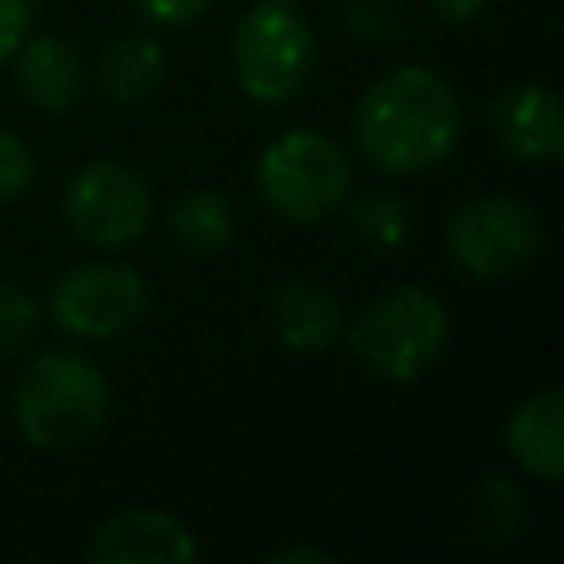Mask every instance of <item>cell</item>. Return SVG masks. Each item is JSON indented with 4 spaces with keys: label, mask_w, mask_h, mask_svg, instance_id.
Instances as JSON below:
<instances>
[{
    "label": "cell",
    "mask_w": 564,
    "mask_h": 564,
    "mask_svg": "<svg viewBox=\"0 0 564 564\" xmlns=\"http://www.w3.org/2000/svg\"><path fill=\"white\" fill-rule=\"evenodd\" d=\"M458 93L432 66H397L379 75L352 110V141L383 176H414L445 163L458 145Z\"/></svg>",
    "instance_id": "6da1fadb"
},
{
    "label": "cell",
    "mask_w": 564,
    "mask_h": 564,
    "mask_svg": "<svg viewBox=\"0 0 564 564\" xmlns=\"http://www.w3.org/2000/svg\"><path fill=\"white\" fill-rule=\"evenodd\" d=\"M110 414L106 375L70 348L35 352L13 383V423L26 445L62 454L101 432Z\"/></svg>",
    "instance_id": "7a4b0ae2"
},
{
    "label": "cell",
    "mask_w": 564,
    "mask_h": 564,
    "mask_svg": "<svg viewBox=\"0 0 564 564\" xmlns=\"http://www.w3.org/2000/svg\"><path fill=\"white\" fill-rule=\"evenodd\" d=\"M449 313L427 286H392L375 295L348 326L352 357L383 383H414L445 348Z\"/></svg>",
    "instance_id": "3957f363"
},
{
    "label": "cell",
    "mask_w": 564,
    "mask_h": 564,
    "mask_svg": "<svg viewBox=\"0 0 564 564\" xmlns=\"http://www.w3.org/2000/svg\"><path fill=\"white\" fill-rule=\"evenodd\" d=\"M234 84L256 106H282L304 93L317 66V35L295 0H256L234 22Z\"/></svg>",
    "instance_id": "277c9868"
},
{
    "label": "cell",
    "mask_w": 564,
    "mask_h": 564,
    "mask_svg": "<svg viewBox=\"0 0 564 564\" xmlns=\"http://www.w3.org/2000/svg\"><path fill=\"white\" fill-rule=\"evenodd\" d=\"M256 189L269 212L291 225H317L348 203L352 163L339 141L317 128L278 132L256 159Z\"/></svg>",
    "instance_id": "5b68a950"
},
{
    "label": "cell",
    "mask_w": 564,
    "mask_h": 564,
    "mask_svg": "<svg viewBox=\"0 0 564 564\" xmlns=\"http://www.w3.org/2000/svg\"><path fill=\"white\" fill-rule=\"evenodd\" d=\"M445 251L463 273L498 282L538 260L542 220L524 198L471 194L445 220Z\"/></svg>",
    "instance_id": "8992f818"
},
{
    "label": "cell",
    "mask_w": 564,
    "mask_h": 564,
    "mask_svg": "<svg viewBox=\"0 0 564 564\" xmlns=\"http://www.w3.org/2000/svg\"><path fill=\"white\" fill-rule=\"evenodd\" d=\"M62 216L70 234L97 251H128L154 216L145 176L119 159H88L62 189Z\"/></svg>",
    "instance_id": "52a82bcc"
},
{
    "label": "cell",
    "mask_w": 564,
    "mask_h": 564,
    "mask_svg": "<svg viewBox=\"0 0 564 564\" xmlns=\"http://www.w3.org/2000/svg\"><path fill=\"white\" fill-rule=\"evenodd\" d=\"M150 308V286L132 264L84 260L70 264L48 291V317L75 339H115L141 326Z\"/></svg>",
    "instance_id": "ba28073f"
},
{
    "label": "cell",
    "mask_w": 564,
    "mask_h": 564,
    "mask_svg": "<svg viewBox=\"0 0 564 564\" xmlns=\"http://www.w3.org/2000/svg\"><path fill=\"white\" fill-rule=\"evenodd\" d=\"M93 564H194L198 542L172 511L128 507L93 529Z\"/></svg>",
    "instance_id": "9c48e42d"
},
{
    "label": "cell",
    "mask_w": 564,
    "mask_h": 564,
    "mask_svg": "<svg viewBox=\"0 0 564 564\" xmlns=\"http://www.w3.org/2000/svg\"><path fill=\"white\" fill-rule=\"evenodd\" d=\"M489 132L520 163H555L564 154L560 97L546 84H511L489 101Z\"/></svg>",
    "instance_id": "30bf717a"
},
{
    "label": "cell",
    "mask_w": 564,
    "mask_h": 564,
    "mask_svg": "<svg viewBox=\"0 0 564 564\" xmlns=\"http://www.w3.org/2000/svg\"><path fill=\"white\" fill-rule=\"evenodd\" d=\"M269 330L286 352H326L344 335V308L322 282L286 278L269 291Z\"/></svg>",
    "instance_id": "8fae6325"
},
{
    "label": "cell",
    "mask_w": 564,
    "mask_h": 564,
    "mask_svg": "<svg viewBox=\"0 0 564 564\" xmlns=\"http://www.w3.org/2000/svg\"><path fill=\"white\" fill-rule=\"evenodd\" d=\"M18 93L44 115H70L84 97V57L57 35H26L13 48Z\"/></svg>",
    "instance_id": "7c38bea8"
},
{
    "label": "cell",
    "mask_w": 564,
    "mask_h": 564,
    "mask_svg": "<svg viewBox=\"0 0 564 564\" xmlns=\"http://www.w3.org/2000/svg\"><path fill=\"white\" fill-rule=\"evenodd\" d=\"M507 454L520 471L533 480H560L564 476V397L555 388H542L524 397L507 419Z\"/></svg>",
    "instance_id": "4fadbf2b"
},
{
    "label": "cell",
    "mask_w": 564,
    "mask_h": 564,
    "mask_svg": "<svg viewBox=\"0 0 564 564\" xmlns=\"http://www.w3.org/2000/svg\"><path fill=\"white\" fill-rule=\"evenodd\" d=\"M167 75V53L154 35H141V31H128V35H115L106 48H101V62H97V79H101V93L115 101V106H141L159 93Z\"/></svg>",
    "instance_id": "5bb4252c"
},
{
    "label": "cell",
    "mask_w": 564,
    "mask_h": 564,
    "mask_svg": "<svg viewBox=\"0 0 564 564\" xmlns=\"http://www.w3.org/2000/svg\"><path fill=\"white\" fill-rule=\"evenodd\" d=\"M167 238L194 256V260H212L220 251H229L234 242V207L225 194L216 189H185L167 203Z\"/></svg>",
    "instance_id": "9a60e30c"
},
{
    "label": "cell",
    "mask_w": 564,
    "mask_h": 564,
    "mask_svg": "<svg viewBox=\"0 0 564 564\" xmlns=\"http://www.w3.org/2000/svg\"><path fill=\"white\" fill-rule=\"evenodd\" d=\"M348 225L361 234L366 247H375V251H401V242L410 238V207L397 194H388V189H370V194H357L352 198Z\"/></svg>",
    "instance_id": "2e32d148"
},
{
    "label": "cell",
    "mask_w": 564,
    "mask_h": 564,
    "mask_svg": "<svg viewBox=\"0 0 564 564\" xmlns=\"http://www.w3.org/2000/svg\"><path fill=\"white\" fill-rule=\"evenodd\" d=\"M344 26L352 40L370 48H392L410 35V4L405 0H348Z\"/></svg>",
    "instance_id": "e0dca14e"
},
{
    "label": "cell",
    "mask_w": 564,
    "mask_h": 564,
    "mask_svg": "<svg viewBox=\"0 0 564 564\" xmlns=\"http://www.w3.org/2000/svg\"><path fill=\"white\" fill-rule=\"evenodd\" d=\"M524 520H529L524 494L507 476H485L480 489H476V529L489 542H507L524 529Z\"/></svg>",
    "instance_id": "ac0fdd59"
},
{
    "label": "cell",
    "mask_w": 564,
    "mask_h": 564,
    "mask_svg": "<svg viewBox=\"0 0 564 564\" xmlns=\"http://www.w3.org/2000/svg\"><path fill=\"white\" fill-rule=\"evenodd\" d=\"M40 335V304L18 282H0V357H18Z\"/></svg>",
    "instance_id": "d6986e66"
},
{
    "label": "cell",
    "mask_w": 564,
    "mask_h": 564,
    "mask_svg": "<svg viewBox=\"0 0 564 564\" xmlns=\"http://www.w3.org/2000/svg\"><path fill=\"white\" fill-rule=\"evenodd\" d=\"M35 181V159L13 128H0V203H18Z\"/></svg>",
    "instance_id": "ffe728a7"
},
{
    "label": "cell",
    "mask_w": 564,
    "mask_h": 564,
    "mask_svg": "<svg viewBox=\"0 0 564 564\" xmlns=\"http://www.w3.org/2000/svg\"><path fill=\"white\" fill-rule=\"evenodd\" d=\"M132 4H137L141 18H150L154 26H172V31L194 26V22L212 9V0H132Z\"/></svg>",
    "instance_id": "44dd1931"
},
{
    "label": "cell",
    "mask_w": 564,
    "mask_h": 564,
    "mask_svg": "<svg viewBox=\"0 0 564 564\" xmlns=\"http://www.w3.org/2000/svg\"><path fill=\"white\" fill-rule=\"evenodd\" d=\"M31 13H35L31 0H0V62H9L13 48L31 35Z\"/></svg>",
    "instance_id": "7402d4cb"
},
{
    "label": "cell",
    "mask_w": 564,
    "mask_h": 564,
    "mask_svg": "<svg viewBox=\"0 0 564 564\" xmlns=\"http://www.w3.org/2000/svg\"><path fill=\"white\" fill-rule=\"evenodd\" d=\"M489 4H494V0H427V9H432L436 18H445V22H471V18H480Z\"/></svg>",
    "instance_id": "603a6c76"
},
{
    "label": "cell",
    "mask_w": 564,
    "mask_h": 564,
    "mask_svg": "<svg viewBox=\"0 0 564 564\" xmlns=\"http://www.w3.org/2000/svg\"><path fill=\"white\" fill-rule=\"evenodd\" d=\"M326 560H330V551H322V546H273L264 555V564H326Z\"/></svg>",
    "instance_id": "cb8c5ba5"
}]
</instances>
